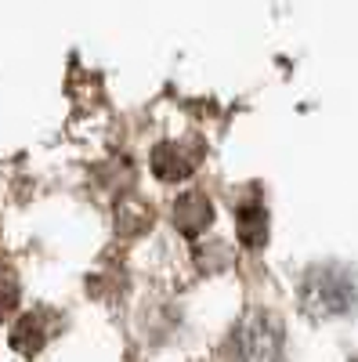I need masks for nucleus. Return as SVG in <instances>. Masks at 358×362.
I'll return each mask as SVG.
<instances>
[{"label":"nucleus","instance_id":"nucleus-1","mask_svg":"<svg viewBox=\"0 0 358 362\" xmlns=\"http://www.w3.org/2000/svg\"><path fill=\"white\" fill-rule=\"evenodd\" d=\"M301 308L311 319H340L358 308V272L337 261L311 264L301 279Z\"/></svg>","mask_w":358,"mask_h":362},{"label":"nucleus","instance_id":"nucleus-2","mask_svg":"<svg viewBox=\"0 0 358 362\" xmlns=\"http://www.w3.org/2000/svg\"><path fill=\"white\" fill-rule=\"evenodd\" d=\"M282 322L264 308H250L225 337L221 362H282Z\"/></svg>","mask_w":358,"mask_h":362},{"label":"nucleus","instance_id":"nucleus-3","mask_svg":"<svg viewBox=\"0 0 358 362\" xmlns=\"http://www.w3.org/2000/svg\"><path fill=\"white\" fill-rule=\"evenodd\" d=\"M203 160V141L189 138H170V141H160L153 148V174L160 181H185Z\"/></svg>","mask_w":358,"mask_h":362},{"label":"nucleus","instance_id":"nucleus-4","mask_svg":"<svg viewBox=\"0 0 358 362\" xmlns=\"http://www.w3.org/2000/svg\"><path fill=\"white\" fill-rule=\"evenodd\" d=\"M174 225H177V232L181 235H203L206 228L214 225V203H210V196L206 192H181L174 199Z\"/></svg>","mask_w":358,"mask_h":362},{"label":"nucleus","instance_id":"nucleus-5","mask_svg":"<svg viewBox=\"0 0 358 362\" xmlns=\"http://www.w3.org/2000/svg\"><path fill=\"white\" fill-rule=\"evenodd\" d=\"M47 341H51V312L47 308L22 312L18 322L11 326V348L22 355H37Z\"/></svg>","mask_w":358,"mask_h":362},{"label":"nucleus","instance_id":"nucleus-6","mask_svg":"<svg viewBox=\"0 0 358 362\" xmlns=\"http://www.w3.org/2000/svg\"><path fill=\"white\" fill-rule=\"evenodd\" d=\"M235 225H239V239H243V247L261 250L268 243V210H264L257 192H250L243 203L235 206Z\"/></svg>","mask_w":358,"mask_h":362},{"label":"nucleus","instance_id":"nucleus-7","mask_svg":"<svg viewBox=\"0 0 358 362\" xmlns=\"http://www.w3.org/2000/svg\"><path fill=\"white\" fill-rule=\"evenodd\" d=\"M148 221H153V210L138 199H119L116 203V228L119 235H134V232H145Z\"/></svg>","mask_w":358,"mask_h":362},{"label":"nucleus","instance_id":"nucleus-8","mask_svg":"<svg viewBox=\"0 0 358 362\" xmlns=\"http://www.w3.org/2000/svg\"><path fill=\"white\" fill-rule=\"evenodd\" d=\"M18 300H22V283L15 276V268L0 264V322H8L18 312Z\"/></svg>","mask_w":358,"mask_h":362}]
</instances>
